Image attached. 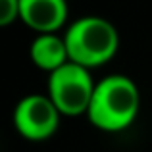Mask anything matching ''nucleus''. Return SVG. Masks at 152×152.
I'll list each match as a JSON object with an SVG mask.
<instances>
[{
  "label": "nucleus",
  "instance_id": "nucleus-1",
  "mask_svg": "<svg viewBox=\"0 0 152 152\" xmlns=\"http://www.w3.org/2000/svg\"><path fill=\"white\" fill-rule=\"evenodd\" d=\"M141 110V93L137 83L121 73L106 75L96 81L87 118L96 129L118 133L137 119Z\"/></svg>",
  "mask_w": 152,
  "mask_h": 152
},
{
  "label": "nucleus",
  "instance_id": "nucleus-2",
  "mask_svg": "<svg viewBox=\"0 0 152 152\" xmlns=\"http://www.w3.org/2000/svg\"><path fill=\"white\" fill-rule=\"evenodd\" d=\"M69 62L87 67H98L110 62L119 46V33L100 15H83L64 33Z\"/></svg>",
  "mask_w": 152,
  "mask_h": 152
},
{
  "label": "nucleus",
  "instance_id": "nucleus-3",
  "mask_svg": "<svg viewBox=\"0 0 152 152\" xmlns=\"http://www.w3.org/2000/svg\"><path fill=\"white\" fill-rule=\"evenodd\" d=\"M96 83L91 71L79 64L67 62L48 77V96L58 112L67 118H75L89 112Z\"/></svg>",
  "mask_w": 152,
  "mask_h": 152
},
{
  "label": "nucleus",
  "instance_id": "nucleus-4",
  "mask_svg": "<svg viewBox=\"0 0 152 152\" xmlns=\"http://www.w3.org/2000/svg\"><path fill=\"white\" fill-rule=\"evenodd\" d=\"M62 114L48 94H27L14 108V127L29 141H45L56 133Z\"/></svg>",
  "mask_w": 152,
  "mask_h": 152
},
{
  "label": "nucleus",
  "instance_id": "nucleus-5",
  "mask_svg": "<svg viewBox=\"0 0 152 152\" xmlns=\"http://www.w3.org/2000/svg\"><path fill=\"white\" fill-rule=\"evenodd\" d=\"M67 12V0H19V19L39 35L56 33Z\"/></svg>",
  "mask_w": 152,
  "mask_h": 152
},
{
  "label": "nucleus",
  "instance_id": "nucleus-6",
  "mask_svg": "<svg viewBox=\"0 0 152 152\" xmlns=\"http://www.w3.org/2000/svg\"><path fill=\"white\" fill-rule=\"evenodd\" d=\"M29 56H31V62L39 69L48 71V73L60 69L62 66H66L69 62L66 41L58 33L37 35L29 46Z\"/></svg>",
  "mask_w": 152,
  "mask_h": 152
},
{
  "label": "nucleus",
  "instance_id": "nucleus-7",
  "mask_svg": "<svg viewBox=\"0 0 152 152\" xmlns=\"http://www.w3.org/2000/svg\"><path fill=\"white\" fill-rule=\"evenodd\" d=\"M19 19V0H0V27Z\"/></svg>",
  "mask_w": 152,
  "mask_h": 152
}]
</instances>
